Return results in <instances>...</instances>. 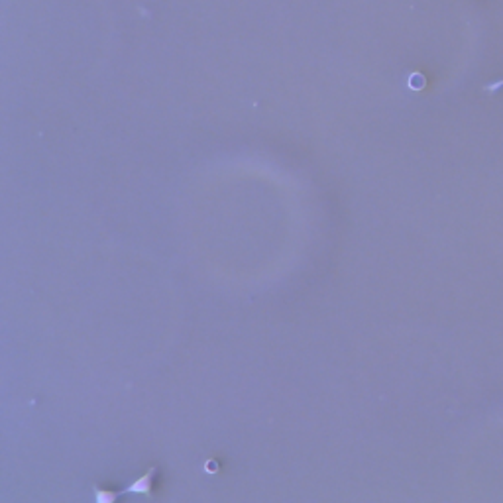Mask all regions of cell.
<instances>
[{"label": "cell", "mask_w": 503, "mask_h": 503, "mask_svg": "<svg viewBox=\"0 0 503 503\" xmlns=\"http://www.w3.org/2000/svg\"><path fill=\"white\" fill-rule=\"evenodd\" d=\"M500 87H503V79L497 81V83H491V85H488V91H497Z\"/></svg>", "instance_id": "cell-1"}]
</instances>
